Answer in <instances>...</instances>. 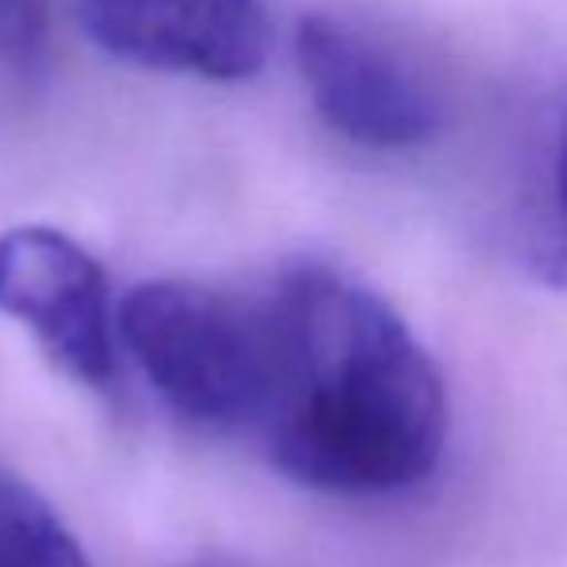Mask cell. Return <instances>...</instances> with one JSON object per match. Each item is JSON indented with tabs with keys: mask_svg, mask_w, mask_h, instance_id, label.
<instances>
[{
	"mask_svg": "<svg viewBox=\"0 0 567 567\" xmlns=\"http://www.w3.org/2000/svg\"><path fill=\"white\" fill-rule=\"evenodd\" d=\"M272 378L252 440L323 494H396L435 471L447 389L432 354L373 288L323 260L268 276Z\"/></svg>",
	"mask_w": 567,
	"mask_h": 567,
	"instance_id": "1",
	"label": "cell"
},
{
	"mask_svg": "<svg viewBox=\"0 0 567 567\" xmlns=\"http://www.w3.org/2000/svg\"><path fill=\"white\" fill-rule=\"evenodd\" d=\"M74 12L97 48L148 71L241 82L268 55L260 0H74Z\"/></svg>",
	"mask_w": 567,
	"mask_h": 567,
	"instance_id": "4",
	"label": "cell"
},
{
	"mask_svg": "<svg viewBox=\"0 0 567 567\" xmlns=\"http://www.w3.org/2000/svg\"><path fill=\"white\" fill-rule=\"evenodd\" d=\"M544 276L559 288H567V133L556 156V187H551V214L540 241Z\"/></svg>",
	"mask_w": 567,
	"mask_h": 567,
	"instance_id": "8",
	"label": "cell"
},
{
	"mask_svg": "<svg viewBox=\"0 0 567 567\" xmlns=\"http://www.w3.org/2000/svg\"><path fill=\"white\" fill-rule=\"evenodd\" d=\"M296 59L319 117L362 148H412L440 125V105L424 82L342 20H303Z\"/></svg>",
	"mask_w": 567,
	"mask_h": 567,
	"instance_id": "5",
	"label": "cell"
},
{
	"mask_svg": "<svg viewBox=\"0 0 567 567\" xmlns=\"http://www.w3.org/2000/svg\"><path fill=\"white\" fill-rule=\"evenodd\" d=\"M117 334L156 393L210 432L252 435L272 378L268 284L152 280L125 296Z\"/></svg>",
	"mask_w": 567,
	"mask_h": 567,
	"instance_id": "2",
	"label": "cell"
},
{
	"mask_svg": "<svg viewBox=\"0 0 567 567\" xmlns=\"http://www.w3.org/2000/svg\"><path fill=\"white\" fill-rule=\"evenodd\" d=\"M48 0H0V59L32 63L48 43Z\"/></svg>",
	"mask_w": 567,
	"mask_h": 567,
	"instance_id": "7",
	"label": "cell"
},
{
	"mask_svg": "<svg viewBox=\"0 0 567 567\" xmlns=\"http://www.w3.org/2000/svg\"><path fill=\"white\" fill-rule=\"evenodd\" d=\"M0 567H90L59 513L0 471Z\"/></svg>",
	"mask_w": 567,
	"mask_h": 567,
	"instance_id": "6",
	"label": "cell"
},
{
	"mask_svg": "<svg viewBox=\"0 0 567 567\" xmlns=\"http://www.w3.org/2000/svg\"><path fill=\"white\" fill-rule=\"evenodd\" d=\"M0 311L35 334L74 381L110 393L117 385V319L102 265L51 226L0 237Z\"/></svg>",
	"mask_w": 567,
	"mask_h": 567,
	"instance_id": "3",
	"label": "cell"
}]
</instances>
